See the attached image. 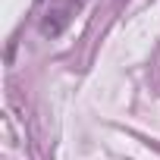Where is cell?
<instances>
[{
	"label": "cell",
	"mask_w": 160,
	"mask_h": 160,
	"mask_svg": "<svg viewBox=\"0 0 160 160\" xmlns=\"http://www.w3.org/2000/svg\"><path fill=\"white\" fill-rule=\"evenodd\" d=\"M78 10V0H69V3H63V7H57L44 22H41V35L44 38H57L66 25H69V19H72V13Z\"/></svg>",
	"instance_id": "obj_1"
}]
</instances>
